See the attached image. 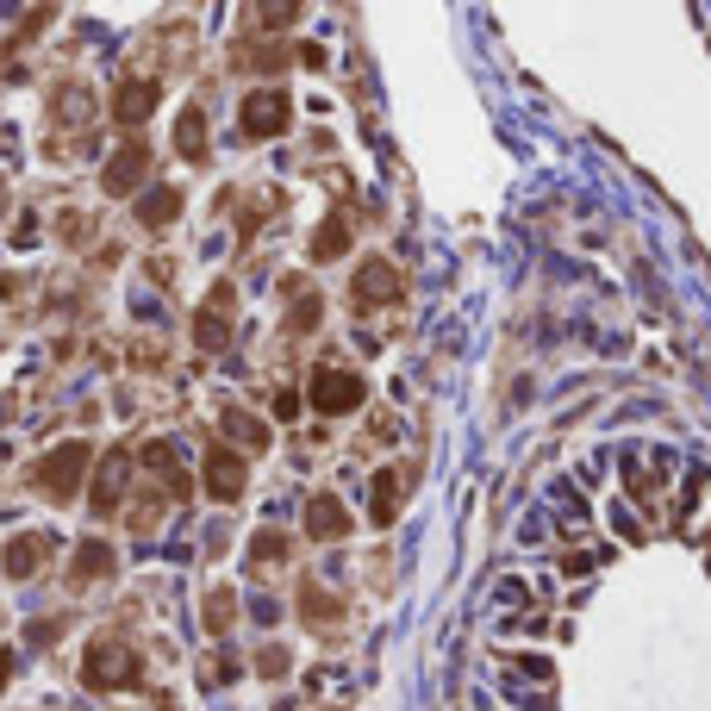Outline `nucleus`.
<instances>
[{
  "mask_svg": "<svg viewBox=\"0 0 711 711\" xmlns=\"http://www.w3.org/2000/svg\"><path fill=\"white\" fill-rule=\"evenodd\" d=\"M81 674H88V687L95 692H125V687L144 680V662H137L132 643H95L88 662H81Z\"/></svg>",
  "mask_w": 711,
  "mask_h": 711,
  "instance_id": "nucleus-1",
  "label": "nucleus"
},
{
  "mask_svg": "<svg viewBox=\"0 0 711 711\" xmlns=\"http://www.w3.org/2000/svg\"><path fill=\"white\" fill-rule=\"evenodd\" d=\"M288 119H293L288 88H256V95L237 100V132H244V137H275V132H288Z\"/></svg>",
  "mask_w": 711,
  "mask_h": 711,
  "instance_id": "nucleus-2",
  "label": "nucleus"
},
{
  "mask_svg": "<svg viewBox=\"0 0 711 711\" xmlns=\"http://www.w3.org/2000/svg\"><path fill=\"white\" fill-rule=\"evenodd\" d=\"M88 462H95L88 443H63V449H51V456L38 462V487L51 500H76V481L88 475Z\"/></svg>",
  "mask_w": 711,
  "mask_h": 711,
  "instance_id": "nucleus-3",
  "label": "nucleus"
},
{
  "mask_svg": "<svg viewBox=\"0 0 711 711\" xmlns=\"http://www.w3.org/2000/svg\"><path fill=\"white\" fill-rule=\"evenodd\" d=\"M363 400H368V381L356 375V368H319V375H312V406H319L325 419L356 412Z\"/></svg>",
  "mask_w": 711,
  "mask_h": 711,
  "instance_id": "nucleus-4",
  "label": "nucleus"
},
{
  "mask_svg": "<svg viewBox=\"0 0 711 711\" xmlns=\"http://www.w3.org/2000/svg\"><path fill=\"white\" fill-rule=\"evenodd\" d=\"M151 175V144L144 137H125L113 156H107V169H100V188L113 193V200H125V193H137V181Z\"/></svg>",
  "mask_w": 711,
  "mask_h": 711,
  "instance_id": "nucleus-5",
  "label": "nucleus"
},
{
  "mask_svg": "<svg viewBox=\"0 0 711 711\" xmlns=\"http://www.w3.org/2000/svg\"><path fill=\"white\" fill-rule=\"evenodd\" d=\"M231 307H237V288H231V281H219V288H212V300L193 312V344H200V349H225L231 344V325H225Z\"/></svg>",
  "mask_w": 711,
  "mask_h": 711,
  "instance_id": "nucleus-6",
  "label": "nucleus"
},
{
  "mask_svg": "<svg viewBox=\"0 0 711 711\" xmlns=\"http://www.w3.org/2000/svg\"><path fill=\"white\" fill-rule=\"evenodd\" d=\"M244 487H251V475H244V462L231 456V449H207V493L219 506L244 500Z\"/></svg>",
  "mask_w": 711,
  "mask_h": 711,
  "instance_id": "nucleus-7",
  "label": "nucleus"
},
{
  "mask_svg": "<svg viewBox=\"0 0 711 711\" xmlns=\"http://www.w3.org/2000/svg\"><path fill=\"white\" fill-rule=\"evenodd\" d=\"M156 100H163V88H156L151 76L119 81V95H113V119H119V125H144V119L156 113Z\"/></svg>",
  "mask_w": 711,
  "mask_h": 711,
  "instance_id": "nucleus-8",
  "label": "nucleus"
},
{
  "mask_svg": "<svg viewBox=\"0 0 711 711\" xmlns=\"http://www.w3.org/2000/svg\"><path fill=\"white\" fill-rule=\"evenodd\" d=\"M387 300H400V275H393V263L368 256L356 269V307H387Z\"/></svg>",
  "mask_w": 711,
  "mask_h": 711,
  "instance_id": "nucleus-9",
  "label": "nucleus"
},
{
  "mask_svg": "<svg viewBox=\"0 0 711 711\" xmlns=\"http://www.w3.org/2000/svg\"><path fill=\"white\" fill-rule=\"evenodd\" d=\"M344 531H349L344 500H337V493H312V500H307V537L312 543H337Z\"/></svg>",
  "mask_w": 711,
  "mask_h": 711,
  "instance_id": "nucleus-10",
  "label": "nucleus"
},
{
  "mask_svg": "<svg viewBox=\"0 0 711 711\" xmlns=\"http://www.w3.org/2000/svg\"><path fill=\"white\" fill-rule=\"evenodd\" d=\"M113 568H119V556H113V543H81L76 549V562H69V587H100V580H113Z\"/></svg>",
  "mask_w": 711,
  "mask_h": 711,
  "instance_id": "nucleus-11",
  "label": "nucleus"
},
{
  "mask_svg": "<svg viewBox=\"0 0 711 711\" xmlns=\"http://www.w3.org/2000/svg\"><path fill=\"white\" fill-rule=\"evenodd\" d=\"M125 481H132V449H113V456L100 462L95 512H119V500H125Z\"/></svg>",
  "mask_w": 711,
  "mask_h": 711,
  "instance_id": "nucleus-12",
  "label": "nucleus"
},
{
  "mask_svg": "<svg viewBox=\"0 0 711 711\" xmlns=\"http://www.w3.org/2000/svg\"><path fill=\"white\" fill-rule=\"evenodd\" d=\"M44 549H51V537H44V531H25V537H13V543H7V556H0L7 580H25V575L44 562Z\"/></svg>",
  "mask_w": 711,
  "mask_h": 711,
  "instance_id": "nucleus-13",
  "label": "nucleus"
},
{
  "mask_svg": "<svg viewBox=\"0 0 711 711\" xmlns=\"http://www.w3.org/2000/svg\"><path fill=\"white\" fill-rule=\"evenodd\" d=\"M400 500H406V475L400 468H381V475H375V506H368V519L387 531V524L400 519Z\"/></svg>",
  "mask_w": 711,
  "mask_h": 711,
  "instance_id": "nucleus-14",
  "label": "nucleus"
},
{
  "mask_svg": "<svg viewBox=\"0 0 711 711\" xmlns=\"http://www.w3.org/2000/svg\"><path fill=\"white\" fill-rule=\"evenodd\" d=\"M175 212H181V188H151L144 200H137V219H144V231L175 225Z\"/></svg>",
  "mask_w": 711,
  "mask_h": 711,
  "instance_id": "nucleus-15",
  "label": "nucleus"
},
{
  "mask_svg": "<svg viewBox=\"0 0 711 711\" xmlns=\"http://www.w3.org/2000/svg\"><path fill=\"white\" fill-rule=\"evenodd\" d=\"M175 151L188 156V163L207 156V113H200V107H188V113L175 119Z\"/></svg>",
  "mask_w": 711,
  "mask_h": 711,
  "instance_id": "nucleus-16",
  "label": "nucleus"
},
{
  "mask_svg": "<svg viewBox=\"0 0 711 711\" xmlns=\"http://www.w3.org/2000/svg\"><path fill=\"white\" fill-rule=\"evenodd\" d=\"M344 251H349V219L331 212L325 225H319V237H312V263H337Z\"/></svg>",
  "mask_w": 711,
  "mask_h": 711,
  "instance_id": "nucleus-17",
  "label": "nucleus"
},
{
  "mask_svg": "<svg viewBox=\"0 0 711 711\" xmlns=\"http://www.w3.org/2000/svg\"><path fill=\"white\" fill-rule=\"evenodd\" d=\"M300 612H307V624H331V618H344V599H331L319 580H307L300 587Z\"/></svg>",
  "mask_w": 711,
  "mask_h": 711,
  "instance_id": "nucleus-18",
  "label": "nucleus"
},
{
  "mask_svg": "<svg viewBox=\"0 0 711 711\" xmlns=\"http://www.w3.org/2000/svg\"><path fill=\"white\" fill-rule=\"evenodd\" d=\"M225 437H231V443H244V449H269V431H263V419L237 412V406L225 412Z\"/></svg>",
  "mask_w": 711,
  "mask_h": 711,
  "instance_id": "nucleus-19",
  "label": "nucleus"
},
{
  "mask_svg": "<svg viewBox=\"0 0 711 711\" xmlns=\"http://www.w3.org/2000/svg\"><path fill=\"white\" fill-rule=\"evenodd\" d=\"M293 543H288V531H256V543H251V568H275V562L288 556Z\"/></svg>",
  "mask_w": 711,
  "mask_h": 711,
  "instance_id": "nucleus-20",
  "label": "nucleus"
},
{
  "mask_svg": "<svg viewBox=\"0 0 711 711\" xmlns=\"http://www.w3.org/2000/svg\"><path fill=\"white\" fill-rule=\"evenodd\" d=\"M231 618H237V593H231V587H219V593L207 599V631H212V636H225V631H231Z\"/></svg>",
  "mask_w": 711,
  "mask_h": 711,
  "instance_id": "nucleus-21",
  "label": "nucleus"
},
{
  "mask_svg": "<svg viewBox=\"0 0 711 711\" xmlns=\"http://www.w3.org/2000/svg\"><path fill=\"white\" fill-rule=\"evenodd\" d=\"M319 312H325V307H319V300H312V293H307V300H300V307L288 312V331H293V337H307V331L319 325Z\"/></svg>",
  "mask_w": 711,
  "mask_h": 711,
  "instance_id": "nucleus-22",
  "label": "nucleus"
},
{
  "mask_svg": "<svg viewBox=\"0 0 711 711\" xmlns=\"http://www.w3.org/2000/svg\"><path fill=\"white\" fill-rule=\"evenodd\" d=\"M256 668H263V674H288V649H263V655H256Z\"/></svg>",
  "mask_w": 711,
  "mask_h": 711,
  "instance_id": "nucleus-23",
  "label": "nucleus"
},
{
  "mask_svg": "<svg viewBox=\"0 0 711 711\" xmlns=\"http://www.w3.org/2000/svg\"><path fill=\"white\" fill-rule=\"evenodd\" d=\"M13 680V649H0V687Z\"/></svg>",
  "mask_w": 711,
  "mask_h": 711,
  "instance_id": "nucleus-24",
  "label": "nucleus"
},
{
  "mask_svg": "<svg viewBox=\"0 0 711 711\" xmlns=\"http://www.w3.org/2000/svg\"><path fill=\"white\" fill-rule=\"evenodd\" d=\"M0 207H7V193H0Z\"/></svg>",
  "mask_w": 711,
  "mask_h": 711,
  "instance_id": "nucleus-25",
  "label": "nucleus"
}]
</instances>
